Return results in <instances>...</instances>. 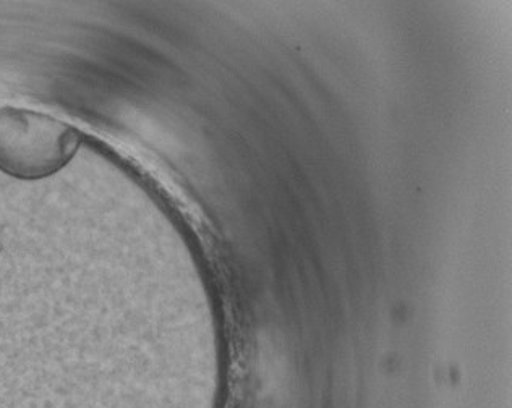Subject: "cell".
<instances>
[{
    "label": "cell",
    "instance_id": "1",
    "mask_svg": "<svg viewBox=\"0 0 512 408\" xmlns=\"http://www.w3.org/2000/svg\"><path fill=\"white\" fill-rule=\"evenodd\" d=\"M0 120L7 124L0 128L13 135L5 138L7 145H0L2 161L18 167L23 174H41L64 161L72 148V136L54 122L25 114H10Z\"/></svg>",
    "mask_w": 512,
    "mask_h": 408
}]
</instances>
